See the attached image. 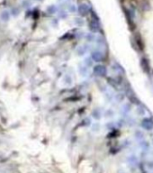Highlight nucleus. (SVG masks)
I'll use <instances>...</instances> for the list:
<instances>
[{"label": "nucleus", "instance_id": "obj_1", "mask_svg": "<svg viewBox=\"0 0 153 173\" xmlns=\"http://www.w3.org/2000/svg\"><path fill=\"white\" fill-rule=\"evenodd\" d=\"M93 70H94L95 74L99 77H104L106 75V73H107V69H106L105 66H104L102 64L96 65L94 69H93Z\"/></svg>", "mask_w": 153, "mask_h": 173}, {"label": "nucleus", "instance_id": "obj_2", "mask_svg": "<svg viewBox=\"0 0 153 173\" xmlns=\"http://www.w3.org/2000/svg\"><path fill=\"white\" fill-rule=\"evenodd\" d=\"M142 126L143 129L147 131H150L153 128V121L150 118H145L143 119V121L142 123Z\"/></svg>", "mask_w": 153, "mask_h": 173}, {"label": "nucleus", "instance_id": "obj_3", "mask_svg": "<svg viewBox=\"0 0 153 173\" xmlns=\"http://www.w3.org/2000/svg\"><path fill=\"white\" fill-rule=\"evenodd\" d=\"M88 10H89V7H88V5L86 4H82V5H80L78 6L79 14H80L81 16H86L88 14Z\"/></svg>", "mask_w": 153, "mask_h": 173}, {"label": "nucleus", "instance_id": "obj_4", "mask_svg": "<svg viewBox=\"0 0 153 173\" xmlns=\"http://www.w3.org/2000/svg\"><path fill=\"white\" fill-rule=\"evenodd\" d=\"M92 59H94L95 61L99 62L104 59V56H103V54L100 51H94L92 53Z\"/></svg>", "mask_w": 153, "mask_h": 173}, {"label": "nucleus", "instance_id": "obj_5", "mask_svg": "<svg viewBox=\"0 0 153 173\" xmlns=\"http://www.w3.org/2000/svg\"><path fill=\"white\" fill-rule=\"evenodd\" d=\"M0 18H1V20H2L3 22L9 21V19H10V13L7 10H4L1 13V15H0Z\"/></svg>", "mask_w": 153, "mask_h": 173}, {"label": "nucleus", "instance_id": "obj_6", "mask_svg": "<svg viewBox=\"0 0 153 173\" xmlns=\"http://www.w3.org/2000/svg\"><path fill=\"white\" fill-rule=\"evenodd\" d=\"M89 27L92 31H97L99 29V24L96 21H94V20H93V21H91L89 24Z\"/></svg>", "mask_w": 153, "mask_h": 173}]
</instances>
